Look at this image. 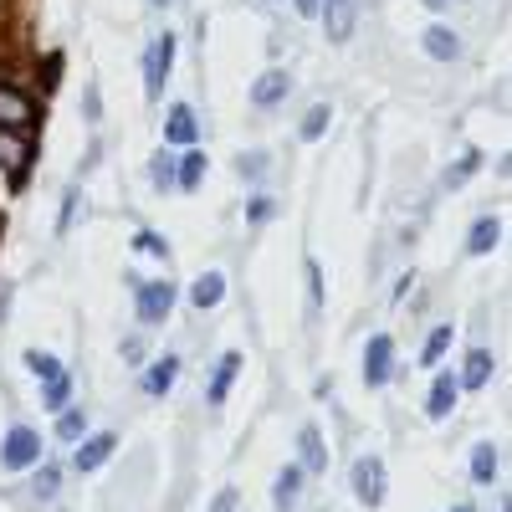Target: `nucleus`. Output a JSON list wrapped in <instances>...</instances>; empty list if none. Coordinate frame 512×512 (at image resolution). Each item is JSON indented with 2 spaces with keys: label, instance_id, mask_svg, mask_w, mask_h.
<instances>
[{
  "label": "nucleus",
  "instance_id": "nucleus-30",
  "mask_svg": "<svg viewBox=\"0 0 512 512\" xmlns=\"http://www.w3.org/2000/svg\"><path fill=\"white\" fill-rule=\"evenodd\" d=\"M323 128H328V103L308 108V118H303V139H308V144H313V139H323Z\"/></svg>",
  "mask_w": 512,
  "mask_h": 512
},
{
  "label": "nucleus",
  "instance_id": "nucleus-16",
  "mask_svg": "<svg viewBox=\"0 0 512 512\" xmlns=\"http://www.w3.org/2000/svg\"><path fill=\"white\" fill-rule=\"evenodd\" d=\"M497 241H502V221L497 216H482L472 231H466V251H472V256H487Z\"/></svg>",
  "mask_w": 512,
  "mask_h": 512
},
{
  "label": "nucleus",
  "instance_id": "nucleus-3",
  "mask_svg": "<svg viewBox=\"0 0 512 512\" xmlns=\"http://www.w3.org/2000/svg\"><path fill=\"white\" fill-rule=\"evenodd\" d=\"M134 308L144 323H164L169 308H175V282H139V297H134Z\"/></svg>",
  "mask_w": 512,
  "mask_h": 512
},
{
  "label": "nucleus",
  "instance_id": "nucleus-5",
  "mask_svg": "<svg viewBox=\"0 0 512 512\" xmlns=\"http://www.w3.org/2000/svg\"><path fill=\"white\" fill-rule=\"evenodd\" d=\"M354 492H359L364 507H379V502H384V461H379V456H359V466H354Z\"/></svg>",
  "mask_w": 512,
  "mask_h": 512
},
{
  "label": "nucleus",
  "instance_id": "nucleus-38",
  "mask_svg": "<svg viewBox=\"0 0 512 512\" xmlns=\"http://www.w3.org/2000/svg\"><path fill=\"white\" fill-rule=\"evenodd\" d=\"M451 512H477V507H466V502H461V507H451Z\"/></svg>",
  "mask_w": 512,
  "mask_h": 512
},
{
  "label": "nucleus",
  "instance_id": "nucleus-9",
  "mask_svg": "<svg viewBox=\"0 0 512 512\" xmlns=\"http://www.w3.org/2000/svg\"><path fill=\"white\" fill-rule=\"evenodd\" d=\"M195 108L190 103H169V118H164V139L169 144H195Z\"/></svg>",
  "mask_w": 512,
  "mask_h": 512
},
{
  "label": "nucleus",
  "instance_id": "nucleus-2",
  "mask_svg": "<svg viewBox=\"0 0 512 512\" xmlns=\"http://www.w3.org/2000/svg\"><path fill=\"white\" fill-rule=\"evenodd\" d=\"M41 456V436L26 431V425H16V431H6V446H0V466L6 472H26V466H36Z\"/></svg>",
  "mask_w": 512,
  "mask_h": 512
},
{
  "label": "nucleus",
  "instance_id": "nucleus-39",
  "mask_svg": "<svg viewBox=\"0 0 512 512\" xmlns=\"http://www.w3.org/2000/svg\"><path fill=\"white\" fill-rule=\"evenodd\" d=\"M149 6H169V0H149Z\"/></svg>",
  "mask_w": 512,
  "mask_h": 512
},
{
  "label": "nucleus",
  "instance_id": "nucleus-14",
  "mask_svg": "<svg viewBox=\"0 0 512 512\" xmlns=\"http://www.w3.org/2000/svg\"><path fill=\"white\" fill-rule=\"evenodd\" d=\"M420 47L431 52L436 62H456V57H461V36H456V31H446V26H431V31H425V41H420Z\"/></svg>",
  "mask_w": 512,
  "mask_h": 512
},
{
  "label": "nucleus",
  "instance_id": "nucleus-37",
  "mask_svg": "<svg viewBox=\"0 0 512 512\" xmlns=\"http://www.w3.org/2000/svg\"><path fill=\"white\" fill-rule=\"evenodd\" d=\"M420 6H425V11H446V6H451V0H420Z\"/></svg>",
  "mask_w": 512,
  "mask_h": 512
},
{
  "label": "nucleus",
  "instance_id": "nucleus-17",
  "mask_svg": "<svg viewBox=\"0 0 512 512\" xmlns=\"http://www.w3.org/2000/svg\"><path fill=\"white\" fill-rule=\"evenodd\" d=\"M221 297H226V277L221 272H200L195 277V287H190V303L195 308H216Z\"/></svg>",
  "mask_w": 512,
  "mask_h": 512
},
{
  "label": "nucleus",
  "instance_id": "nucleus-18",
  "mask_svg": "<svg viewBox=\"0 0 512 512\" xmlns=\"http://www.w3.org/2000/svg\"><path fill=\"white\" fill-rule=\"evenodd\" d=\"M175 379H180V359H175V354H164V359H154V364H149V374H144V390H149V395H164Z\"/></svg>",
  "mask_w": 512,
  "mask_h": 512
},
{
  "label": "nucleus",
  "instance_id": "nucleus-33",
  "mask_svg": "<svg viewBox=\"0 0 512 512\" xmlns=\"http://www.w3.org/2000/svg\"><path fill=\"white\" fill-rule=\"evenodd\" d=\"M272 210H277V205H272L267 195H256V200L246 205V221H251V226H262V221H272Z\"/></svg>",
  "mask_w": 512,
  "mask_h": 512
},
{
  "label": "nucleus",
  "instance_id": "nucleus-8",
  "mask_svg": "<svg viewBox=\"0 0 512 512\" xmlns=\"http://www.w3.org/2000/svg\"><path fill=\"white\" fill-rule=\"evenodd\" d=\"M31 118H36V108H31L26 93L0 88V128H31Z\"/></svg>",
  "mask_w": 512,
  "mask_h": 512
},
{
  "label": "nucleus",
  "instance_id": "nucleus-6",
  "mask_svg": "<svg viewBox=\"0 0 512 512\" xmlns=\"http://www.w3.org/2000/svg\"><path fill=\"white\" fill-rule=\"evenodd\" d=\"M359 21V0H323V31L328 41H349Z\"/></svg>",
  "mask_w": 512,
  "mask_h": 512
},
{
  "label": "nucleus",
  "instance_id": "nucleus-7",
  "mask_svg": "<svg viewBox=\"0 0 512 512\" xmlns=\"http://www.w3.org/2000/svg\"><path fill=\"white\" fill-rule=\"evenodd\" d=\"M287 88H292V82H287V72H262V77H256L251 82V108H277L282 98H287Z\"/></svg>",
  "mask_w": 512,
  "mask_h": 512
},
{
  "label": "nucleus",
  "instance_id": "nucleus-31",
  "mask_svg": "<svg viewBox=\"0 0 512 512\" xmlns=\"http://www.w3.org/2000/svg\"><path fill=\"white\" fill-rule=\"evenodd\" d=\"M236 169H241L246 180H262V175H267V154H262V149H256V154H241Z\"/></svg>",
  "mask_w": 512,
  "mask_h": 512
},
{
  "label": "nucleus",
  "instance_id": "nucleus-4",
  "mask_svg": "<svg viewBox=\"0 0 512 512\" xmlns=\"http://www.w3.org/2000/svg\"><path fill=\"white\" fill-rule=\"evenodd\" d=\"M390 369H395V344H390V333H374L369 349H364V384L379 390V384L390 379Z\"/></svg>",
  "mask_w": 512,
  "mask_h": 512
},
{
  "label": "nucleus",
  "instance_id": "nucleus-24",
  "mask_svg": "<svg viewBox=\"0 0 512 512\" xmlns=\"http://www.w3.org/2000/svg\"><path fill=\"white\" fill-rule=\"evenodd\" d=\"M67 395H72V379H67V374H57V379L41 384V400H47V410H67Z\"/></svg>",
  "mask_w": 512,
  "mask_h": 512
},
{
  "label": "nucleus",
  "instance_id": "nucleus-12",
  "mask_svg": "<svg viewBox=\"0 0 512 512\" xmlns=\"http://www.w3.org/2000/svg\"><path fill=\"white\" fill-rule=\"evenodd\" d=\"M297 497H303V466H282V472H277V487H272L277 512H292Z\"/></svg>",
  "mask_w": 512,
  "mask_h": 512
},
{
  "label": "nucleus",
  "instance_id": "nucleus-28",
  "mask_svg": "<svg viewBox=\"0 0 512 512\" xmlns=\"http://www.w3.org/2000/svg\"><path fill=\"white\" fill-rule=\"evenodd\" d=\"M82 431H88V415H82V410H62L57 436H62V441H82Z\"/></svg>",
  "mask_w": 512,
  "mask_h": 512
},
{
  "label": "nucleus",
  "instance_id": "nucleus-20",
  "mask_svg": "<svg viewBox=\"0 0 512 512\" xmlns=\"http://www.w3.org/2000/svg\"><path fill=\"white\" fill-rule=\"evenodd\" d=\"M236 369H241V354H226V359L216 364V379H210V390H205V400H210V405H221V400L231 395V379H236Z\"/></svg>",
  "mask_w": 512,
  "mask_h": 512
},
{
  "label": "nucleus",
  "instance_id": "nucleus-13",
  "mask_svg": "<svg viewBox=\"0 0 512 512\" xmlns=\"http://www.w3.org/2000/svg\"><path fill=\"white\" fill-rule=\"evenodd\" d=\"M113 446H118V436H108V431L93 436V441H82L77 446V472H98V466L113 456Z\"/></svg>",
  "mask_w": 512,
  "mask_h": 512
},
{
  "label": "nucleus",
  "instance_id": "nucleus-25",
  "mask_svg": "<svg viewBox=\"0 0 512 512\" xmlns=\"http://www.w3.org/2000/svg\"><path fill=\"white\" fill-rule=\"evenodd\" d=\"M451 349V328H436L431 338H425V349H420V364L431 369V364H441V354Z\"/></svg>",
  "mask_w": 512,
  "mask_h": 512
},
{
  "label": "nucleus",
  "instance_id": "nucleus-11",
  "mask_svg": "<svg viewBox=\"0 0 512 512\" xmlns=\"http://www.w3.org/2000/svg\"><path fill=\"white\" fill-rule=\"evenodd\" d=\"M456 395H461V379H456V374H436V384H431V400H425V415H431V420L451 415Z\"/></svg>",
  "mask_w": 512,
  "mask_h": 512
},
{
  "label": "nucleus",
  "instance_id": "nucleus-1",
  "mask_svg": "<svg viewBox=\"0 0 512 512\" xmlns=\"http://www.w3.org/2000/svg\"><path fill=\"white\" fill-rule=\"evenodd\" d=\"M175 31H159L154 41H149V52H144V93L159 103L164 98V88H169V67H175Z\"/></svg>",
  "mask_w": 512,
  "mask_h": 512
},
{
  "label": "nucleus",
  "instance_id": "nucleus-35",
  "mask_svg": "<svg viewBox=\"0 0 512 512\" xmlns=\"http://www.w3.org/2000/svg\"><path fill=\"white\" fill-rule=\"evenodd\" d=\"M210 512H236V492H231V487H226V492H221V497H216V507H210Z\"/></svg>",
  "mask_w": 512,
  "mask_h": 512
},
{
  "label": "nucleus",
  "instance_id": "nucleus-15",
  "mask_svg": "<svg viewBox=\"0 0 512 512\" xmlns=\"http://www.w3.org/2000/svg\"><path fill=\"white\" fill-rule=\"evenodd\" d=\"M297 451H303V472H323V466H328V451H323L318 425H303V431H297Z\"/></svg>",
  "mask_w": 512,
  "mask_h": 512
},
{
  "label": "nucleus",
  "instance_id": "nucleus-34",
  "mask_svg": "<svg viewBox=\"0 0 512 512\" xmlns=\"http://www.w3.org/2000/svg\"><path fill=\"white\" fill-rule=\"evenodd\" d=\"M123 359L139 364V359H144V338H123Z\"/></svg>",
  "mask_w": 512,
  "mask_h": 512
},
{
  "label": "nucleus",
  "instance_id": "nucleus-19",
  "mask_svg": "<svg viewBox=\"0 0 512 512\" xmlns=\"http://www.w3.org/2000/svg\"><path fill=\"white\" fill-rule=\"evenodd\" d=\"M487 379H492V354L472 349V354H466V369H461V390H482Z\"/></svg>",
  "mask_w": 512,
  "mask_h": 512
},
{
  "label": "nucleus",
  "instance_id": "nucleus-32",
  "mask_svg": "<svg viewBox=\"0 0 512 512\" xmlns=\"http://www.w3.org/2000/svg\"><path fill=\"white\" fill-rule=\"evenodd\" d=\"M134 246H139L144 256H154V262H164V256H169V246H164L154 231H139V236H134Z\"/></svg>",
  "mask_w": 512,
  "mask_h": 512
},
{
  "label": "nucleus",
  "instance_id": "nucleus-26",
  "mask_svg": "<svg viewBox=\"0 0 512 512\" xmlns=\"http://www.w3.org/2000/svg\"><path fill=\"white\" fill-rule=\"evenodd\" d=\"M26 364H31V374H41V384H47V379H57V374H67V369H62V359L41 354V349H31V354H26Z\"/></svg>",
  "mask_w": 512,
  "mask_h": 512
},
{
  "label": "nucleus",
  "instance_id": "nucleus-21",
  "mask_svg": "<svg viewBox=\"0 0 512 512\" xmlns=\"http://www.w3.org/2000/svg\"><path fill=\"white\" fill-rule=\"evenodd\" d=\"M175 180H180V164L169 159V154H154L149 159V185L154 190H175Z\"/></svg>",
  "mask_w": 512,
  "mask_h": 512
},
{
  "label": "nucleus",
  "instance_id": "nucleus-22",
  "mask_svg": "<svg viewBox=\"0 0 512 512\" xmlns=\"http://www.w3.org/2000/svg\"><path fill=\"white\" fill-rule=\"evenodd\" d=\"M477 169H482V154H477V149H466V154H461V159L451 164V175H446V190H461L466 180L477 175Z\"/></svg>",
  "mask_w": 512,
  "mask_h": 512
},
{
  "label": "nucleus",
  "instance_id": "nucleus-23",
  "mask_svg": "<svg viewBox=\"0 0 512 512\" xmlns=\"http://www.w3.org/2000/svg\"><path fill=\"white\" fill-rule=\"evenodd\" d=\"M472 477H477V482H482V487H487V482H492V477H497V451H492V446H487V441H482V446H477V451H472Z\"/></svg>",
  "mask_w": 512,
  "mask_h": 512
},
{
  "label": "nucleus",
  "instance_id": "nucleus-10",
  "mask_svg": "<svg viewBox=\"0 0 512 512\" xmlns=\"http://www.w3.org/2000/svg\"><path fill=\"white\" fill-rule=\"evenodd\" d=\"M31 159V144L21 139V128H0V169H11V175H21Z\"/></svg>",
  "mask_w": 512,
  "mask_h": 512
},
{
  "label": "nucleus",
  "instance_id": "nucleus-36",
  "mask_svg": "<svg viewBox=\"0 0 512 512\" xmlns=\"http://www.w3.org/2000/svg\"><path fill=\"white\" fill-rule=\"evenodd\" d=\"M292 6H297V16H318L323 0H292Z\"/></svg>",
  "mask_w": 512,
  "mask_h": 512
},
{
  "label": "nucleus",
  "instance_id": "nucleus-29",
  "mask_svg": "<svg viewBox=\"0 0 512 512\" xmlns=\"http://www.w3.org/2000/svg\"><path fill=\"white\" fill-rule=\"evenodd\" d=\"M57 487H62V466H41V472H36V497H57Z\"/></svg>",
  "mask_w": 512,
  "mask_h": 512
},
{
  "label": "nucleus",
  "instance_id": "nucleus-27",
  "mask_svg": "<svg viewBox=\"0 0 512 512\" xmlns=\"http://www.w3.org/2000/svg\"><path fill=\"white\" fill-rule=\"evenodd\" d=\"M200 180H205V159H200V154H185V159H180V180H175V185H180V190H195Z\"/></svg>",
  "mask_w": 512,
  "mask_h": 512
}]
</instances>
